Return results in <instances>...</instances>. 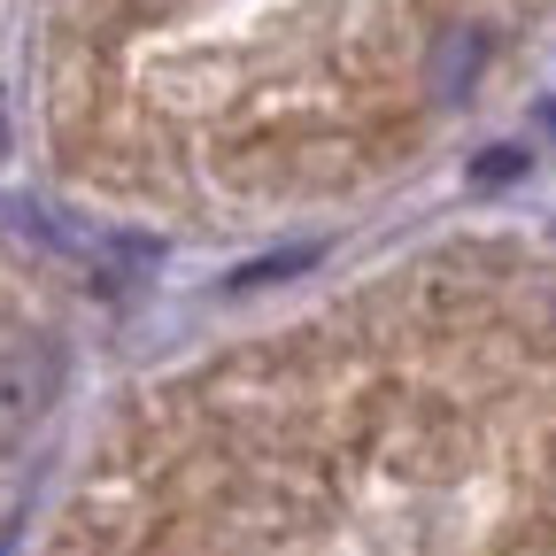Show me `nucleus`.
Returning <instances> with one entry per match:
<instances>
[{
  "mask_svg": "<svg viewBox=\"0 0 556 556\" xmlns=\"http://www.w3.org/2000/svg\"><path fill=\"white\" fill-rule=\"evenodd\" d=\"M47 394H54V379L39 364H9V371H0V441H16L31 417L47 409Z\"/></svg>",
  "mask_w": 556,
  "mask_h": 556,
  "instance_id": "f257e3e1",
  "label": "nucleus"
}]
</instances>
